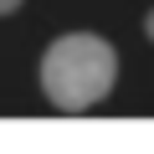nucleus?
<instances>
[{
	"mask_svg": "<svg viewBox=\"0 0 154 154\" xmlns=\"http://www.w3.org/2000/svg\"><path fill=\"white\" fill-rule=\"evenodd\" d=\"M16 5H21V0H0V16H11V11H16Z\"/></svg>",
	"mask_w": 154,
	"mask_h": 154,
	"instance_id": "nucleus-3",
	"label": "nucleus"
},
{
	"mask_svg": "<svg viewBox=\"0 0 154 154\" xmlns=\"http://www.w3.org/2000/svg\"><path fill=\"white\" fill-rule=\"evenodd\" d=\"M144 36H149V41H154V11H149V16H144Z\"/></svg>",
	"mask_w": 154,
	"mask_h": 154,
	"instance_id": "nucleus-2",
	"label": "nucleus"
},
{
	"mask_svg": "<svg viewBox=\"0 0 154 154\" xmlns=\"http://www.w3.org/2000/svg\"><path fill=\"white\" fill-rule=\"evenodd\" d=\"M118 82V51L93 31H67L41 57V93L62 113H88Z\"/></svg>",
	"mask_w": 154,
	"mask_h": 154,
	"instance_id": "nucleus-1",
	"label": "nucleus"
}]
</instances>
